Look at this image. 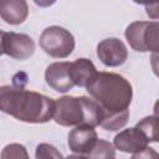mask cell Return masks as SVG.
<instances>
[{"label":"cell","mask_w":159,"mask_h":159,"mask_svg":"<svg viewBox=\"0 0 159 159\" xmlns=\"http://www.w3.org/2000/svg\"><path fill=\"white\" fill-rule=\"evenodd\" d=\"M4 53L15 60H26L35 52L34 40L25 34L5 32L2 39Z\"/></svg>","instance_id":"7"},{"label":"cell","mask_w":159,"mask_h":159,"mask_svg":"<svg viewBox=\"0 0 159 159\" xmlns=\"http://www.w3.org/2000/svg\"><path fill=\"white\" fill-rule=\"evenodd\" d=\"M46 83L57 92H68L75 87L70 76V62H55L51 63L45 72Z\"/></svg>","instance_id":"10"},{"label":"cell","mask_w":159,"mask_h":159,"mask_svg":"<svg viewBox=\"0 0 159 159\" xmlns=\"http://www.w3.org/2000/svg\"><path fill=\"white\" fill-rule=\"evenodd\" d=\"M39 42L41 48L55 58H66L75 48L73 35L61 26H50L45 29Z\"/></svg>","instance_id":"4"},{"label":"cell","mask_w":159,"mask_h":159,"mask_svg":"<svg viewBox=\"0 0 159 159\" xmlns=\"http://www.w3.org/2000/svg\"><path fill=\"white\" fill-rule=\"evenodd\" d=\"M1 158H27V153L21 144H9L4 148Z\"/></svg>","instance_id":"15"},{"label":"cell","mask_w":159,"mask_h":159,"mask_svg":"<svg viewBox=\"0 0 159 159\" xmlns=\"http://www.w3.org/2000/svg\"><path fill=\"white\" fill-rule=\"evenodd\" d=\"M55 102L41 93L27 91L14 78L12 86L0 87V111L26 123H46L53 116Z\"/></svg>","instance_id":"2"},{"label":"cell","mask_w":159,"mask_h":159,"mask_svg":"<svg viewBox=\"0 0 159 159\" xmlns=\"http://www.w3.org/2000/svg\"><path fill=\"white\" fill-rule=\"evenodd\" d=\"M53 120L63 127L89 125L97 127L101 120V107L87 97L65 96L55 101Z\"/></svg>","instance_id":"3"},{"label":"cell","mask_w":159,"mask_h":159,"mask_svg":"<svg viewBox=\"0 0 159 159\" xmlns=\"http://www.w3.org/2000/svg\"><path fill=\"white\" fill-rule=\"evenodd\" d=\"M35 157L36 158H62V154L57 152V149L53 145L42 143L37 145Z\"/></svg>","instance_id":"16"},{"label":"cell","mask_w":159,"mask_h":159,"mask_svg":"<svg viewBox=\"0 0 159 159\" xmlns=\"http://www.w3.org/2000/svg\"><path fill=\"white\" fill-rule=\"evenodd\" d=\"M29 15L26 0H0V17L10 25L22 24Z\"/></svg>","instance_id":"11"},{"label":"cell","mask_w":159,"mask_h":159,"mask_svg":"<svg viewBox=\"0 0 159 159\" xmlns=\"http://www.w3.org/2000/svg\"><path fill=\"white\" fill-rule=\"evenodd\" d=\"M139 130L143 132V134L149 139V142H158V134H157V117L149 116L143 118L140 122L135 125Z\"/></svg>","instance_id":"13"},{"label":"cell","mask_w":159,"mask_h":159,"mask_svg":"<svg viewBox=\"0 0 159 159\" xmlns=\"http://www.w3.org/2000/svg\"><path fill=\"white\" fill-rule=\"evenodd\" d=\"M114 157L116 153L113 145L103 139H97L94 147L87 155V158H114Z\"/></svg>","instance_id":"14"},{"label":"cell","mask_w":159,"mask_h":159,"mask_svg":"<svg viewBox=\"0 0 159 159\" xmlns=\"http://www.w3.org/2000/svg\"><path fill=\"white\" fill-rule=\"evenodd\" d=\"M86 88L101 107L99 125L103 129L118 130L127 124L133 97L128 80L113 72H97Z\"/></svg>","instance_id":"1"},{"label":"cell","mask_w":159,"mask_h":159,"mask_svg":"<svg viewBox=\"0 0 159 159\" xmlns=\"http://www.w3.org/2000/svg\"><path fill=\"white\" fill-rule=\"evenodd\" d=\"M34 2L40 7H48L56 2V0H34Z\"/></svg>","instance_id":"18"},{"label":"cell","mask_w":159,"mask_h":159,"mask_svg":"<svg viewBox=\"0 0 159 159\" xmlns=\"http://www.w3.org/2000/svg\"><path fill=\"white\" fill-rule=\"evenodd\" d=\"M97 56L104 66L117 67L125 62L128 57V51L125 45L119 39L109 37L98 43Z\"/></svg>","instance_id":"8"},{"label":"cell","mask_w":159,"mask_h":159,"mask_svg":"<svg viewBox=\"0 0 159 159\" xmlns=\"http://www.w3.org/2000/svg\"><path fill=\"white\" fill-rule=\"evenodd\" d=\"M133 1L137 4H140V5H145L147 14L153 20L158 19V1L159 0H133Z\"/></svg>","instance_id":"17"},{"label":"cell","mask_w":159,"mask_h":159,"mask_svg":"<svg viewBox=\"0 0 159 159\" xmlns=\"http://www.w3.org/2000/svg\"><path fill=\"white\" fill-rule=\"evenodd\" d=\"M4 31L0 30V56L4 53V50H2V39H4Z\"/></svg>","instance_id":"19"},{"label":"cell","mask_w":159,"mask_h":159,"mask_svg":"<svg viewBox=\"0 0 159 159\" xmlns=\"http://www.w3.org/2000/svg\"><path fill=\"white\" fill-rule=\"evenodd\" d=\"M98 137L93 127L89 125H76L68 134L70 150L80 157H87L97 142Z\"/></svg>","instance_id":"9"},{"label":"cell","mask_w":159,"mask_h":159,"mask_svg":"<svg viewBox=\"0 0 159 159\" xmlns=\"http://www.w3.org/2000/svg\"><path fill=\"white\" fill-rule=\"evenodd\" d=\"M158 30L157 21H134L127 27L125 39L129 46L138 52H157Z\"/></svg>","instance_id":"5"},{"label":"cell","mask_w":159,"mask_h":159,"mask_svg":"<svg viewBox=\"0 0 159 159\" xmlns=\"http://www.w3.org/2000/svg\"><path fill=\"white\" fill-rule=\"evenodd\" d=\"M149 139L137 127L128 128L119 132L114 137V145L117 149L124 153H130L133 158L139 157L148 149Z\"/></svg>","instance_id":"6"},{"label":"cell","mask_w":159,"mask_h":159,"mask_svg":"<svg viewBox=\"0 0 159 159\" xmlns=\"http://www.w3.org/2000/svg\"><path fill=\"white\" fill-rule=\"evenodd\" d=\"M96 73V67L88 58H77L70 62V76L75 86L86 87Z\"/></svg>","instance_id":"12"}]
</instances>
